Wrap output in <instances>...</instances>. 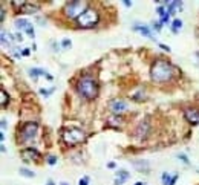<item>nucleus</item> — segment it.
I'll use <instances>...</instances> for the list:
<instances>
[{"mask_svg":"<svg viewBox=\"0 0 199 185\" xmlns=\"http://www.w3.org/2000/svg\"><path fill=\"white\" fill-rule=\"evenodd\" d=\"M109 124H110V126H121V124H123V119H121L120 116H118V118L115 116V118H110V119H109Z\"/></svg>","mask_w":199,"mask_h":185,"instance_id":"a211bd4d","label":"nucleus"},{"mask_svg":"<svg viewBox=\"0 0 199 185\" xmlns=\"http://www.w3.org/2000/svg\"><path fill=\"white\" fill-rule=\"evenodd\" d=\"M13 38H14V40H17V41H20V43L23 41V37H22V34H20V32L14 34V35H13Z\"/></svg>","mask_w":199,"mask_h":185,"instance_id":"412c9836","label":"nucleus"},{"mask_svg":"<svg viewBox=\"0 0 199 185\" xmlns=\"http://www.w3.org/2000/svg\"><path fill=\"white\" fill-rule=\"evenodd\" d=\"M78 92L87 100H92L98 95V84L90 76H83L78 81Z\"/></svg>","mask_w":199,"mask_h":185,"instance_id":"f03ea898","label":"nucleus"},{"mask_svg":"<svg viewBox=\"0 0 199 185\" xmlns=\"http://www.w3.org/2000/svg\"><path fill=\"white\" fill-rule=\"evenodd\" d=\"M48 185H54V183H52V180H49V182H48Z\"/></svg>","mask_w":199,"mask_h":185,"instance_id":"cd10ccee","label":"nucleus"},{"mask_svg":"<svg viewBox=\"0 0 199 185\" xmlns=\"http://www.w3.org/2000/svg\"><path fill=\"white\" fill-rule=\"evenodd\" d=\"M109 107H110V110L114 113H123V112L127 110V103L123 101V100H112Z\"/></svg>","mask_w":199,"mask_h":185,"instance_id":"6e6552de","label":"nucleus"},{"mask_svg":"<svg viewBox=\"0 0 199 185\" xmlns=\"http://www.w3.org/2000/svg\"><path fill=\"white\" fill-rule=\"evenodd\" d=\"M2 129H3V130L6 129V121H5V119H2Z\"/></svg>","mask_w":199,"mask_h":185,"instance_id":"a878e982","label":"nucleus"},{"mask_svg":"<svg viewBox=\"0 0 199 185\" xmlns=\"http://www.w3.org/2000/svg\"><path fill=\"white\" fill-rule=\"evenodd\" d=\"M78 185H89V177H83V179H80Z\"/></svg>","mask_w":199,"mask_h":185,"instance_id":"4be33fe9","label":"nucleus"},{"mask_svg":"<svg viewBox=\"0 0 199 185\" xmlns=\"http://www.w3.org/2000/svg\"><path fill=\"white\" fill-rule=\"evenodd\" d=\"M37 135V124L35 123H28L25 124V127L22 129V139L25 142H29L35 138Z\"/></svg>","mask_w":199,"mask_h":185,"instance_id":"423d86ee","label":"nucleus"},{"mask_svg":"<svg viewBox=\"0 0 199 185\" xmlns=\"http://www.w3.org/2000/svg\"><path fill=\"white\" fill-rule=\"evenodd\" d=\"M159 46H161V48H162L164 51H167V52L170 51V48H168V46H165V44H159Z\"/></svg>","mask_w":199,"mask_h":185,"instance_id":"393cba45","label":"nucleus"},{"mask_svg":"<svg viewBox=\"0 0 199 185\" xmlns=\"http://www.w3.org/2000/svg\"><path fill=\"white\" fill-rule=\"evenodd\" d=\"M52 92H54V89H49V90L40 89V94H42V95H49V94H52Z\"/></svg>","mask_w":199,"mask_h":185,"instance_id":"5701e85b","label":"nucleus"},{"mask_svg":"<svg viewBox=\"0 0 199 185\" xmlns=\"http://www.w3.org/2000/svg\"><path fill=\"white\" fill-rule=\"evenodd\" d=\"M78 26L81 28H92L98 23V12L95 9H86L78 19H77Z\"/></svg>","mask_w":199,"mask_h":185,"instance_id":"7ed1b4c3","label":"nucleus"},{"mask_svg":"<svg viewBox=\"0 0 199 185\" xmlns=\"http://www.w3.org/2000/svg\"><path fill=\"white\" fill-rule=\"evenodd\" d=\"M22 12H26V14H32L37 11V5H32V3H25L22 2Z\"/></svg>","mask_w":199,"mask_h":185,"instance_id":"ddd939ff","label":"nucleus"},{"mask_svg":"<svg viewBox=\"0 0 199 185\" xmlns=\"http://www.w3.org/2000/svg\"><path fill=\"white\" fill-rule=\"evenodd\" d=\"M84 136H86L84 132L80 130V129H69L63 133V139L67 144H78L84 139Z\"/></svg>","mask_w":199,"mask_h":185,"instance_id":"39448f33","label":"nucleus"},{"mask_svg":"<svg viewBox=\"0 0 199 185\" xmlns=\"http://www.w3.org/2000/svg\"><path fill=\"white\" fill-rule=\"evenodd\" d=\"M173 73H175L173 66H172L170 63L161 61V60L156 61V63L152 66V72H150L152 80H153V81H158V83H162V81L170 80V78L173 76Z\"/></svg>","mask_w":199,"mask_h":185,"instance_id":"f257e3e1","label":"nucleus"},{"mask_svg":"<svg viewBox=\"0 0 199 185\" xmlns=\"http://www.w3.org/2000/svg\"><path fill=\"white\" fill-rule=\"evenodd\" d=\"M16 28H17L19 31H26L31 38L35 37V35H34V28H32V25H31L28 20H25V19H17V20H16Z\"/></svg>","mask_w":199,"mask_h":185,"instance_id":"0eeeda50","label":"nucleus"},{"mask_svg":"<svg viewBox=\"0 0 199 185\" xmlns=\"http://www.w3.org/2000/svg\"><path fill=\"white\" fill-rule=\"evenodd\" d=\"M181 28H182V22H181L179 19L173 20V25H172V31H173V32H178V31H179Z\"/></svg>","mask_w":199,"mask_h":185,"instance_id":"dca6fc26","label":"nucleus"},{"mask_svg":"<svg viewBox=\"0 0 199 185\" xmlns=\"http://www.w3.org/2000/svg\"><path fill=\"white\" fill-rule=\"evenodd\" d=\"M29 75H31L32 78H37V76H40V75H45V76H48V78L51 80V75H46V72L42 70V69H31V70H29Z\"/></svg>","mask_w":199,"mask_h":185,"instance_id":"4468645a","label":"nucleus"},{"mask_svg":"<svg viewBox=\"0 0 199 185\" xmlns=\"http://www.w3.org/2000/svg\"><path fill=\"white\" fill-rule=\"evenodd\" d=\"M61 44H63V48H64V49H69V48L72 46V41L66 38V40H63V43H61Z\"/></svg>","mask_w":199,"mask_h":185,"instance_id":"aec40b11","label":"nucleus"},{"mask_svg":"<svg viewBox=\"0 0 199 185\" xmlns=\"http://www.w3.org/2000/svg\"><path fill=\"white\" fill-rule=\"evenodd\" d=\"M48 162H49L51 165H54V164L57 162V158H55V156H49V158H48Z\"/></svg>","mask_w":199,"mask_h":185,"instance_id":"b1692460","label":"nucleus"},{"mask_svg":"<svg viewBox=\"0 0 199 185\" xmlns=\"http://www.w3.org/2000/svg\"><path fill=\"white\" fill-rule=\"evenodd\" d=\"M129 176H130V174H129L127 171H123V170H118V171H117V177H115V183H117V185H120V183H123V182H124L126 179H129Z\"/></svg>","mask_w":199,"mask_h":185,"instance_id":"9b49d317","label":"nucleus"},{"mask_svg":"<svg viewBox=\"0 0 199 185\" xmlns=\"http://www.w3.org/2000/svg\"><path fill=\"white\" fill-rule=\"evenodd\" d=\"M22 156L25 159H37L38 158V151L37 150H32V148H26L22 151Z\"/></svg>","mask_w":199,"mask_h":185,"instance_id":"9d476101","label":"nucleus"},{"mask_svg":"<svg viewBox=\"0 0 199 185\" xmlns=\"http://www.w3.org/2000/svg\"><path fill=\"white\" fill-rule=\"evenodd\" d=\"M20 174H22V176H26V177H34V176H35V173H34V171H29L28 168H20Z\"/></svg>","mask_w":199,"mask_h":185,"instance_id":"f3484780","label":"nucleus"},{"mask_svg":"<svg viewBox=\"0 0 199 185\" xmlns=\"http://www.w3.org/2000/svg\"><path fill=\"white\" fill-rule=\"evenodd\" d=\"M153 26H155V29H156V31H159V29H161V25H153Z\"/></svg>","mask_w":199,"mask_h":185,"instance_id":"bb28decb","label":"nucleus"},{"mask_svg":"<svg viewBox=\"0 0 199 185\" xmlns=\"http://www.w3.org/2000/svg\"><path fill=\"white\" fill-rule=\"evenodd\" d=\"M176 179H178V174L170 176L168 173H162V183L164 185H173L176 182Z\"/></svg>","mask_w":199,"mask_h":185,"instance_id":"f8f14e48","label":"nucleus"},{"mask_svg":"<svg viewBox=\"0 0 199 185\" xmlns=\"http://www.w3.org/2000/svg\"><path fill=\"white\" fill-rule=\"evenodd\" d=\"M84 8H86V2H69L64 6V12L69 19H75V17L78 19L86 11Z\"/></svg>","mask_w":199,"mask_h":185,"instance_id":"20e7f679","label":"nucleus"},{"mask_svg":"<svg viewBox=\"0 0 199 185\" xmlns=\"http://www.w3.org/2000/svg\"><path fill=\"white\" fill-rule=\"evenodd\" d=\"M61 185H67V183H66V182H61Z\"/></svg>","mask_w":199,"mask_h":185,"instance_id":"c85d7f7f","label":"nucleus"},{"mask_svg":"<svg viewBox=\"0 0 199 185\" xmlns=\"http://www.w3.org/2000/svg\"><path fill=\"white\" fill-rule=\"evenodd\" d=\"M184 115H185L187 121H190L191 124H199V112H196L193 109H187L184 112Z\"/></svg>","mask_w":199,"mask_h":185,"instance_id":"1a4fd4ad","label":"nucleus"},{"mask_svg":"<svg viewBox=\"0 0 199 185\" xmlns=\"http://www.w3.org/2000/svg\"><path fill=\"white\" fill-rule=\"evenodd\" d=\"M135 29H136V31H139L143 35H146V37H149V38H153V37H152V32H150V29H149V28H146V26H138V25H136V26H135Z\"/></svg>","mask_w":199,"mask_h":185,"instance_id":"2eb2a0df","label":"nucleus"},{"mask_svg":"<svg viewBox=\"0 0 199 185\" xmlns=\"http://www.w3.org/2000/svg\"><path fill=\"white\" fill-rule=\"evenodd\" d=\"M0 97H2V107H5L6 106V100H8V95H6V92L2 89L0 90Z\"/></svg>","mask_w":199,"mask_h":185,"instance_id":"6ab92c4d","label":"nucleus"}]
</instances>
